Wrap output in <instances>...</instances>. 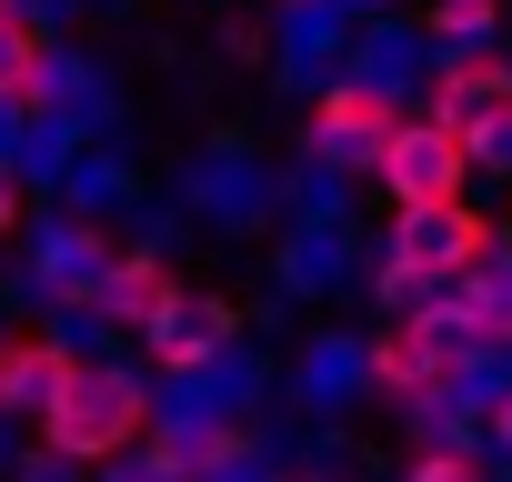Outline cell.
<instances>
[{
    "label": "cell",
    "mask_w": 512,
    "mask_h": 482,
    "mask_svg": "<svg viewBox=\"0 0 512 482\" xmlns=\"http://www.w3.org/2000/svg\"><path fill=\"white\" fill-rule=\"evenodd\" d=\"M492 432H502V452H512V382H502V402H492Z\"/></svg>",
    "instance_id": "15"
},
{
    "label": "cell",
    "mask_w": 512,
    "mask_h": 482,
    "mask_svg": "<svg viewBox=\"0 0 512 482\" xmlns=\"http://www.w3.org/2000/svg\"><path fill=\"white\" fill-rule=\"evenodd\" d=\"M171 302H181V282H171V262H151V252H111V272H101V292H91V312H101L111 332H151Z\"/></svg>",
    "instance_id": "7"
},
{
    "label": "cell",
    "mask_w": 512,
    "mask_h": 482,
    "mask_svg": "<svg viewBox=\"0 0 512 482\" xmlns=\"http://www.w3.org/2000/svg\"><path fill=\"white\" fill-rule=\"evenodd\" d=\"M462 141H472V171H512V111H492V121H472Z\"/></svg>",
    "instance_id": "13"
},
{
    "label": "cell",
    "mask_w": 512,
    "mask_h": 482,
    "mask_svg": "<svg viewBox=\"0 0 512 482\" xmlns=\"http://www.w3.org/2000/svg\"><path fill=\"white\" fill-rule=\"evenodd\" d=\"M372 181H382V201H392V211H462V201H472V141H462L452 121L412 111V121L382 141Z\"/></svg>",
    "instance_id": "3"
},
{
    "label": "cell",
    "mask_w": 512,
    "mask_h": 482,
    "mask_svg": "<svg viewBox=\"0 0 512 482\" xmlns=\"http://www.w3.org/2000/svg\"><path fill=\"white\" fill-rule=\"evenodd\" d=\"M81 382V352L61 332H11L0 342V412L11 422H51V402Z\"/></svg>",
    "instance_id": "5"
},
{
    "label": "cell",
    "mask_w": 512,
    "mask_h": 482,
    "mask_svg": "<svg viewBox=\"0 0 512 482\" xmlns=\"http://www.w3.org/2000/svg\"><path fill=\"white\" fill-rule=\"evenodd\" d=\"M492 111H512V61H502V51H452V61L432 71V121L472 131V121H492Z\"/></svg>",
    "instance_id": "8"
},
{
    "label": "cell",
    "mask_w": 512,
    "mask_h": 482,
    "mask_svg": "<svg viewBox=\"0 0 512 482\" xmlns=\"http://www.w3.org/2000/svg\"><path fill=\"white\" fill-rule=\"evenodd\" d=\"M11 221H21V181H11V171H0V231H11Z\"/></svg>",
    "instance_id": "14"
},
{
    "label": "cell",
    "mask_w": 512,
    "mask_h": 482,
    "mask_svg": "<svg viewBox=\"0 0 512 482\" xmlns=\"http://www.w3.org/2000/svg\"><path fill=\"white\" fill-rule=\"evenodd\" d=\"M442 312H452L482 352H492V342H512V272H492V262H482V272H462V282L442 292Z\"/></svg>",
    "instance_id": "9"
},
{
    "label": "cell",
    "mask_w": 512,
    "mask_h": 482,
    "mask_svg": "<svg viewBox=\"0 0 512 482\" xmlns=\"http://www.w3.org/2000/svg\"><path fill=\"white\" fill-rule=\"evenodd\" d=\"M262 482H322V472H262Z\"/></svg>",
    "instance_id": "16"
},
{
    "label": "cell",
    "mask_w": 512,
    "mask_h": 482,
    "mask_svg": "<svg viewBox=\"0 0 512 482\" xmlns=\"http://www.w3.org/2000/svg\"><path fill=\"white\" fill-rule=\"evenodd\" d=\"M231 332H241V312H231L221 292H181L141 342H151V362H161V372H211V362L231 352Z\"/></svg>",
    "instance_id": "6"
},
{
    "label": "cell",
    "mask_w": 512,
    "mask_h": 482,
    "mask_svg": "<svg viewBox=\"0 0 512 482\" xmlns=\"http://www.w3.org/2000/svg\"><path fill=\"white\" fill-rule=\"evenodd\" d=\"M51 452L61 462H131L151 442V382L121 372V362H81V382L51 402Z\"/></svg>",
    "instance_id": "1"
},
{
    "label": "cell",
    "mask_w": 512,
    "mask_h": 482,
    "mask_svg": "<svg viewBox=\"0 0 512 482\" xmlns=\"http://www.w3.org/2000/svg\"><path fill=\"white\" fill-rule=\"evenodd\" d=\"M41 81H51V41L21 11H0V101H31Z\"/></svg>",
    "instance_id": "10"
},
{
    "label": "cell",
    "mask_w": 512,
    "mask_h": 482,
    "mask_svg": "<svg viewBox=\"0 0 512 482\" xmlns=\"http://www.w3.org/2000/svg\"><path fill=\"white\" fill-rule=\"evenodd\" d=\"M402 121H412V111H402L382 81H332V91L312 101V121H302V161H322V171H372Z\"/></svg>",
    "instance_id": "4"
},
{
    "label": "cell",
    "mask_w": 512,
    "mask_h": 482,
    "mask_svg": "<svg viewBox=\"0 0 512 482\" xmlns=\"http://www.w3.org/2000/svg\"><path fill=\"white\" fill-rule=\"evenodd\" d=\"M422 31H432L442 51H482V41L502 31V0H432V11H422Z\"/></svg>",
    "instance_id": "11"
},
{
    "label": "cell",
    "mask_w": 512,
    "mask_h": 482,
    "mask_svg": "<svg viewBox=\"0 0 512 482\" xmlns=\"http://www.w3.org/2000/svg\"><path fill=\"white\" fill-rule=\"evenodd\" d=\"M0 11H21V0H0Z\"/></svg>",
    "instance_id": "17"
},
{
    "label": "cell",
    "mask_w": 512,
    "mask_h": 482,
    "mask_svg": "<svg viewBox=\"0 0 512 482\" xmlns=\"http://www.w3.org/2000/svg\"><path fill=\"white\" fill-rule=\"evenodd\" d=\"M412 482H492V462L462 442H432V452H412Z\"/></svg>",
    "instance_id": "12"
},
{
    "label": "cell",
    "mask_w": 512,
    "mask_h": 482,
    "mask_svg": "<svg viewBox=\"0 0 512 482\" xmlns=\"http://www.w3.org/2000/svg\"><path fill=\"white\" fill-rule=\"evenodd\" d=\"M472 332L432 302V312H402L382 342H372V392L392 402V412H432V402H452L462 382H472Z\"/></svg>",
    "instance_id": "2"
}]
</instances>
